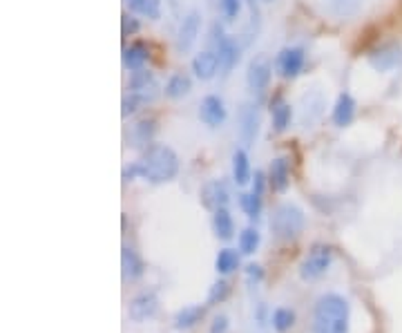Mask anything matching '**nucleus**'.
I'll return each mask as SVG.
<instances>
[{"mask_svg":"<svg viewBox=\"0 0 402 333\" xmlns=\"http://www.w3.org/2000/svg\"><path fill=\"white\" fill-rule=\"evenodd\" d=\"M177 173H179V157L175 150L170 145L153 143L143 150L139 161H134L123 170V179L130 181L134 177H139L150 181V184H165V181H172Z\"/></svg>","mask_w":402,"mask_h":333,"instance_id":"1","label":"nucleus"},{"mask_svg":"<svg viewBox=\"0 0 402 333\" xmlns=\"http://www.w3.org/2000/svg\"><path fill=\"white\" fill-rule=\"evenodd\" d=\"M351 307L340 293H324L315 302L311 333H349Z\"/></svg>","mask_w":402,"mask_h":333,"instance_id":"2","label":"nucleus"},{"mask_svg":"<svg viewBox=\"0 0 402 333\" xmlns=\"http://www.w3.org/2000/svg\"><path fill=\"white\" fill-rule=\"evenodd\" d=\"M306 217H304V210L295 204H279L271 217V230L273 235L282 242H289L295 240L302 230H304Z\"/></svg>","mask_w":402,"mask_h":333,"instance_id":"3","label":"nucleus"},{"mask_svg":"<svg viewBox=\"0 0 402 333\" xmlns=\"http://www.w3.org/2000/svg\"><path fill=\"white\" fill-rule=\"evenodd\" d=\"M331 264H333V248L317 244V246L311 248V253L306 255V260L302 262L299 275H302V280L313 282L317 277H322L331 269Z\"/></svg>","mask_w":402,"mask_h":333,"instance_id":"4","label":"nucleus"},{"mask_svg":"<svg viewBox=\"0 0 402 333\" xmlns=\"http://www.w3.org/2000/svg\"><path fill=\"white\" fill-rule=\"evenodd\" d=\"M366 61L376 72H393L402 65V45L396 41L382 43L366 54Z\"/></svg>","mask_w":402,"mask_h":333,"instance_id":"5","label":"nucleus"},{"mask_svg":"<svg viewBox=\"0 0 402 333\" xmlns=\"http://www.w3.org/2000/svg\"><path fill=\"white\" fill-rule=\"evenodd\" d=\"M271 74H273L271 58L264 56V54L253 56L248 63V72H246L248 88L253 92H264L268 88V83H271Z\"/></svg>","mask_w":402,"mask_h":333,"instance_id":"6","label":"nucleus"},{"mask_svg":"<svg viewBox=\"0 0 402 333\" xmlns=\"http://www.w3.org/2000/svg\"><path fill=\"white\" fill-rule=\"evenodd\" d=\"M128 90L132 94H137L143 103H153L155 98L159 96V83H157V78H155L153 72L137 70V72H132V76H130Z\"/></svg>","mask_w":402,"mask_h":333,"instance_id":"7","label":"nucleus"},{"mask_svg":"<svg viewBox=\"0 0 402 333\" xmlns=\"http://www.w3.org/2000/svg\"><path fill=\"white\" fill-rule=\"evenodd\" d=\"M306 54L302 47H284L275 58V68L279 76L284 78H295L302 70H304Z\"/></svg>","mask_w":402,"mask_h":333,"instance_id":"8","label":"nucleus"},{"mask_svg":"<svg viewBox=\"0 0 402 333\" xmlns=\"http://www.w3.org/2000/svg\"><path fill=\"white\" fill-rule=\"evenodd\" d=\"M159 311V299L155 291H143L137 297H132V302L128 307V315L132 322H145L150 318H155Z\"/></svg>","mask_w":402,"mask_h":333,"instance_id":"9","label":"nucleus"},{"mask_svg":"<svg viewBox=\"0 0 402 333\" xmlns=\"http://www.w3.org/2000/svg\"><path fill=\"white\" fill-rule=\"evenodd\" d=\"M199 29H201V14L197 9H192L186 14V19L181 21L179 31H177V49L181 54L188 52V49L195 45V41L199 36Z\"/></svg>","mask_w":402,"mask_h":333,"instance_id":"10","label":"nucleus"},{"mask_svg":"<svg viewBox=\"0 0 402 333\" xmlns=\"http://www.w3.org/2000/svg\"><path fill=\"white\" fill-rule=\"evenodd\" d=\"M199 119L204 121L208 128H220L226 121V106L220 96L208 94L201 98V106H199Z\"/></svg>","mask_w":402,"mask_h":333,"instance_id":"11","label":"nucleus"},{"mask_svg":"<svg viewBox=\"0 0 402 333\" xmlns=\"http://www.w3.org/2000/svg\"><path fill=\"white\" fill-rule=\"evenodd\" d=\"M324 112V96L320 92H309L302 96L299 103V123L304 128H311Z\"/></svg>","mask_w":402,"mask_h":333,"instance_id":"12","label":"nucleus"},{"mask_svg":"<svg viewBox=\"0 0 402 333\" xmlns=\"http://www.w3.org/2000/svg\"><path fill=\"white\" fill-rule=\"evenodd\" d=\"M259 132V112L253 103H244L239 110V135L246 145H253Z\"/></svg>","mask_w":402,"mask_h":333,"instance_id":"13","label":"nucleus"},{"mask_svg":"<svg viewBox=\"0 0 402 333\" xmlns=\"http://www.w3.org/2000/svg\"><path fill=\"white\" fill-rule=\"evenodd\" d=\"M228 186L224 184L222 179H212L208 184L201 188V202H204L206 208L210 210H220V208H226L228 204Z\"/></svg>","mask_w":402,"mask_h":333,"instance_id":"14","label":"nucleus"},{"mask_svg":"<svg viewBox=\"0 0 402 333\" xmlns=\"http://www.w3.org/2000/svg\"><path fill=\"white\" fill-rule=\"evenodd\" d=\"M222 70V61L220 54L215 49H206V52H199L192 58V72L197 74V78L201 81H210L217 72Z\"/></svg>","mask_w":402,"mask_h":333,"instance_id":"15","label":"nucleus"},{"mask_svg":"<svg viewBox=\"0 0 402 333\" xmlns=\"http://www.w3.org/2000/svg\"><path fill=\"white\" fill-rule=\"evenodd\" d=\"M354 116H356V101H354V96H351L349 92H342L338 96V101H335V106H333L331 119H333V123L338 125V128H346L351 121H354Z\"/></svg>","mask_w":402,"mask_h":333,"instance_id":"16","label":"nucleus"},{"mask_svg":"<svg viewBox=\"0 0 402 333\" xmlns=\"http://www.w3.org/2000/svg\"><path fill=\"white\" fill-rule=\"evenodd\" d=\"M271 186L275 193H284L291 184V163L287 157H275L271 163Z\"/></svg>","mask_w":402,"mask_h":333,"instance_id":"17","label":"nucleus"},{"mask_svg":"<svg viewBox=\"0 0 402 333\" xmlns=\"http://www.w3.org/2000/svg\"><path fill=\"white\" fill-rule=\"evenodd\" d=\"M148 47L143 43H132L123 49V65L125 70L130 72H137V70H143V65L148 63Z\"/></svg>","mask_w":402,"mask_h":333,"instance_id":"18","label":"nucleus"},{"mask_svg":"<svg viewBox=\"0 0 402 333\" xmlns=\"http://www.w3.org/2000/svg\"><path fill=\"white\" fill-rule=\"evenodd\" d=\"M121 266H123V277L125 280H139L143 275V269H145L143 260L130 246L121 248Z\"/></svg>","mask_w":402,"mask_h":333,"instance_id":"19","label":"nucleus"},{"mask_svg":"<svg viewBox=\"0 0 402 333\" xmlns=\"http://www.w3.org/2000/svg\"><path fill=\"white\" fill-rule=\"evenodd\" d=\"M215 52L220 54L222 72H224V74H230V70H232L234 65H237V61H239V45H237V41H232L230 36H226V39L222 41V45L215 49Z\"/></svg>","mask_w":402,"mask_h":333,"instance_id":"20","label":"nucleus"},{"mask_svg":"<svg viewBox=\"0 0 402 333\" xmlns=\"http://www.w3.org/2000/svg\"><path fill=\"white\" fill-rule=\"evenodd\" d=\"M204 313H206V309L201 307V304L183 307V309L175 315V329H177V331H188V329H192L197 322H201Z\"/></svg>","mask_w":402,"mask_h":333,"instance_id":"21","label":"nucleus"},{"mask_svg":"<svg viewBox=\"0 0 402 333\" xmlns=\"http://www.w3.org/2000/svg\"><path fill=\"white\" fill-rule=\"evenodd\" d=\"M250 161H248V155L246 150H234L232 153V179L237 186H246L250 181Z\"/></svg>","mask_w":402,"mask_h":333,"instance_id":"22","label":"nucleus"},{"mask_svg":"<svg viewBox=\"0 0 402 333\" xmlns=\"http://www.w3.org/2000/svg\"><path fill=\"white\" fill-rule=\"evenodd\" d=\"M155 132H157V123L153 119H145V121H139L137 125L132 128V145H153V137H155Z\"/></svg>","mask_w":402,"mask_h":333,"instance_id":"23","label":"nucleus"},{"mask_svg":"<svg viewBox=\"0 0 402 333\" xmlns=\"http://www.w3.org/2000/svg\"><path fill=\"white\" fill-rule=\"evenodd\" d=\"M192 90V81L186 74H172L165 83V96L168 98H183Z\"/></svg>","mask_w":402,"mask_h":333,"instance_id":"24","label":"nucleus"},{"mask_svg":"<svg viewBox=\"0 0 402 333\" xmlns=\"http://www.w3.org/2000/svg\"><path fill=\"white\" fill-rule=\"evenodd\" d=\"M125 5L139 16H145V19H161V0H125Z\"/></svg>","mask_w":402,"mask_h":333,"instance_id":"25","label":"nucleus"},{"mask_svg":"<svg viewBox=\"0 0 402 333\" xmlns=\"http://www.w3.org/2000/svg\"><path fill=\"white\" fill-rule=\"evenodd\" d=\"M212 226H215V232H217V237H220V240H230L232 232H234V222H232L230 212L226 208L215 210Z\"/></svg>","mask_w":402,"mask_h":333,"instance_id":"26","label":"nucleus"},{"mask_svg":"<svg viewBox=\"0 0 402 333\" xmlns=\"http://www.w3.org/2000/svg\"><path fill=\"white\" fill-rule=\"evenodd\" d=\"M360 7L362 0H329V11L335 19H354Z\"/></svg>","mask_w":402,"mask_h":333,"instance_id":"27","label":"nucleus"},{"mask_svg":"<svg viewBox=\"0 0 402 333\" xmlns=\"http://www.w3.org/2000/svg\"><path fill=\"white\" fill-rule=\"evenodd\" d=\"M237 266H239V253L234 251V248H222L220 255H217V260H215L217 273L228 275V273H232L234 269H237Z\"/></svg>","mask_w":402,"mask_h":333,"instance_id":"28","label":"nucleus"},{"mask_svg":"<svg viewBox=\"0 0 402 333\" xmlns=\"http://www.w3.org/2000/svg\"><path fill=\"white\" fill-rule=\"evenodd\" d=\"M239 206L246 212L248 220H257L262 212V195L257 193H244L239 195Z\"/></svg>","mask_w":402,"mask_h":333,"instance_id":"29","label":"nucleus"},{"mask_svg":"<svg viewBox=\"0 0 402 333\" xmlns=\"http://www.w3.org/2000/svg\"><path fill=\"white\" fill-rule=\"evenodd\" d=\"M259 242H262V237H259V232L255 228H244L239 232V251L244 255H253L259 248Z\"/></svg>","mask_w":402,"mask_h":333,"instance_id":"30","label":"nucleus"},{"mask_svg":"<svg viewBox=\"0 0 402 333\" xmlns=\"http://www.w3.org/2000/svg\"><path fill=\"white\" fill-rule=\"evenodd\" d=\"M271 112H273V128H275V132H284L289 125H291V116H293V112H291V106L289 103H275V108H271Z\"/></svg>","mask_w":402,"mask_h":333,"instance_id":"31","label":"nucleus"},{"mask_svg":"<svg viewBox=\"0 0 402 333\" xmlns=\"http://www.w3.org/2000/svg\"><path fill=\"white\" fill-rule=\"evenodd\" d=\"M271 320H273V329L277 333H287L295 324V311H291V309H275Z\"/></svg>","mask_w":402,"mask_h":333,"instance_id":"32","label":"nucleus"},{"mask_svg":"<svg viewBox=\"0 0 402 333\" xmlns=\"http://www.w3.org/2000/svg\"><path fill=\"white\" fill-rule=\"evenodd\" d=\"M228 293H230V287H228L226 280L215 282V285L210 287V291H208V304H220V302H224V299L228 297Z\"/></svg>","mask_w":402,"mask_h":333,"instance_id":"33","label":"nucleus"},{"mask_svg":"<svg viewBox=\"0 0 402 333\" xmlns=\"http://www.w3.org/2000/svg\"><path fill=\"white\" fill-rule=\"evenodd\" d=\"M220 9L226 21H234L242 11V0H220Z\"/></svg>","mask_w":402,"mask_h":333,"instance_id":"34","label":"nucleus"},{"mask_svg":"<svg viewBox=\"0 0 402 333\" xmlns=\"http://www.w3.org/2000/svg\"><path fill=\"white\" fill-rule=\"evenodd\" d=\"M141 106H143L141 98H139L137 94H132V92H130L128 96H123V110H121V114H123V116H130V114L137 112Z\"/></svg>","mask_w":402,"mask_h":333,"instance_id":"35","label":"nucleus"},{"mask_svg":"<svg viewBox=\"0 0 402 333\" xmlns=\"http://www.w3.org/2000/svg\"><path fill=\"white\" fill-rule=\"evenodd\" d=\"M246 277L250 285H259V282L264 280V269L259 264H248L246 266Z\"/></svg>","mask_w":402,"mask_h":333,"instance_id":"36","label":"nucleus"},{"mask_svg":"<svg viewBox=\"0 0 402 333\" xmlns=\"http://www.w3.org/2000/svg\"><path fill=\"white\" fill-rule=\"evenodd\" d=\"M228 318L226 315H217V318L212 320L210 324V333H228Z\"/></svg>","mask_w":402,"mask_h":333,"instance_id":"37","label":"nucleus"},{"mask_svg":"<svg viewBox=\"0 0 402 333\" xmlns=\"http://www.w3.org/2000/svg\"><path fill=\"white\" fill-rule=\"evenodd\" d=\"M137 29H139V23L134 21V19H130V16H123V36L134 34Z\"/></svg>","mask_w":402,"mask_h":333,"instance_id":"38","label":"nucleus"},{"mask_svg":"<svg viewBox=\"0 0 402 333\" xmlns=\"http://www.w3.org/2000/svg\"><path fill=\"white\" fill-rule=\"evenodd\" d=\"M246 3L250 5V16H253V25H259V5H257V0H246Z\"/></svg>","mask_w":402,"mask_h":333,"instance_id":"39","label":"nucleus"},{"mask_svg":"<svg viewBox=\"0 0 402 333\" xmlns=\"http://www.w3.org/2000/svg\"><path fill=\"white\" fill-rule=\"evenodd\" d=\"M262 190H264V173H255V181H253V193H257V195H262Z\"/></svg>","mask_w":402,"mask_h":333,"instance_id":"40","label":"nucleus"},{"mask_svg":"<svg viewBox=\"0 0 402 333\" xmlns=\"http://www.w3.org/2000/svg\"><path fill=\"white\" fill-rule=\"evenodd\" d=\"M264 313H266V307L259 304V307H257V320H259V324H264Z\"/></svg>","mask_w":402,"mask_h":333,"instance_id":"41","label":"nucleus"},{"mask_svg":"<svg viewBox=\"0 0 402 333\" xmlns=\"http://www.w3.org/2000/svg\"><path fill=\"white\" fill-rule=\"evenodd\" d=\"M266 3H273V0H266Z\"/></svg>","mask_w":402,"mask_h":333,"instance_id":"42","label":"nucleus"}]
</instances>
